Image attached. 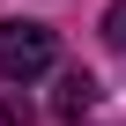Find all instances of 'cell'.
<instances>
[{"label": "cell", "instance_id": "obj_3", "mask_svg": "<svg viewBox=\"0 0 126 126\" xmlns=\"http://www.w3.org/2000/svg\"><path fill=\"white\" fill-rule=\"evenodd\" d=\"M104 45L126 52V0H111V8H104Z\"/></svg>", "mask_w": 126, "mask_h": 126}, {"label": "cell", "instance_id": "obj_4", "mask_svg": "<svg viewBox=\"0 0 126 126\" xmlns=\"http://www.w3.org/2000/svg\"><path fill=\"white\" fill-rule=\"evenodd\" d=\"M0 119H8V126H30L37 111H30V96H0Z\"/></svg>", "mask_w": 126, "mask_h": 126}, {"label": "cell", "instance_id": "obj_2", "mask_svg": "<svg viewBox=\"0 0 126 126\" xmlns=\"http://www.w3.org/2000/svg\"><path fill=\"white\" fill-rule=\"evenodd\" d=\"M89 104H96V82L74 67L67 82H59V119H67V126H82V111H89Z\"/></svg>", "mask_w": 126, "mask_h": 126}, {"label": "cell", "instance_id": "obj_1", "mask_svg": "<svg viewBox=\"0 0 126 126\" xmlns=\"http://www.w3.org/2000/svg\"><path fill=\"white\" fill-rule=\"evenodd\" d=\"M52 59H59V37L45 22H0V74H8V82L52 74Z\"/></svg>", "mask_w": 126, "mask_h": 126}]
</instances>
